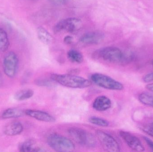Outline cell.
<instances>
[{"label":"cell","instance_id":"14","mask_svg":"<svg viewBox=\"0 0 153 152\" xmlns=\"http://www.w3.org/2000/svg\"><path fill=\"white\" fill-rule=\"evenodd\" d=\"M25 114V111L19 108H9L3 111L1 115V117L3 119L16 118L22 117Z\"/></svg>","mask_w":153,"mask_h":152},{"label":"cell","instance_id":"7","mask_svg":"<svg viewBox=\"0 0 153 152\" xmlns=\"http://www.w3.org/2000/svg\"><path fill=\"white\" fill-rule=\"evenodd\" d=\"M96 136L105 151L110 152L120 151V146L117 140L108 133L101 130H97Z\"/></svg>","mask_w":153,"mask_h":152},{"label":"cell","instance_id":"22","mask_svg":"<svg viewBox=\"0 0 153 152\" xmlns=\"http://www.w3.org/2000/svg\"><path fill=\"white\" fill-rule=\"evenodd\" d=\"M35 84L39 86H50L53 85V83L51 80L45 79H38L35 81Z\"/></svg>","mask_w":153,"mask_h":152},{"label":"cell","instance_id":"23","mask_svg":"<svg viewBox=\"0 0 153 152\" xmlns=\"http://www.w3.org/2000/svg\"><path fill=\"white\" fill-rule=\"evenodd\" d=\"M142 130L149 136L153 137V127L151 124L149 126H144L142 127Z\"/></svg>","mask_w":153,"mask_h":152},{"label":"cell","instance_id":"11","mask_svg":"<svg viewBox=\"0 0 153 152\" xmlns=\"http://www.w3.org/2000/svg\"><path fill=\"white\" fill-rule=\"evenodd\" d=\"M26 115L39 121L46 122H54L55 118L49 113L45 112L36 110L27 109L25 111Z\"/></svg>","mask_w":153,"mask_h":152},{"label":"cell","instance_id":"15","mask_svg":"<svg viewBox=\"0 0 153 152\" xmlns=\"http://www.w3.org/2000/svg\"><path fill=\"white\" fill-rule=\"evenodd\" d=\"M37 35L39 41L45 44H49L53 41V37L43 27L39 26L38 28L37 29Z\"/></svg>","mask_w":153,"mask_h":152},{"label":"cell","instance_id":"27","mask_svg":"<svg viewBox=\"0 0 153 152\" xmlns=\"http://www.w3.org/2000/svg\"><path fill=\"white\" fill-rule=\"evenodd\" d=\"M144 139L145 141L146 142V143L148 145L149 147H150V148H151V149L153 151V141H152V140H151V139H150L149 138H147V137H144Z\"/></svg>","mask_w":153,"mask_h":152},{"label":"cell","instance_id":"17","mask_svg":"<svg viewBox=\"0 0 153 152\" xmlns=\"http://www.w3.org/2000/svg\"><path fill=\"white\" fill-rule=\"evenodd\" d=\"M10 46V41L6 31L0 27V51L5 52Z\"/></svg>","mask_w":153,"mask_h":152},{"label":"cell","instance_id":"24","mask_svg":"<svg viewBox=\"0 0 153 152\" xmlns=\"http://www.w3.org/2000/svg\"><path fill=\"white\" fill-rule=\"evenodd\" d=\"M50 3L57 5H62L68 3L71 0H48Z\"/></svg>","mask_w":153,"mask_h":152},{"label":"cell","instance_id":"29","mask_svg":"<svg viewBox=\"0 0 153 152\" xmlns=\"http://www.w3.org/2000/svg\"><path fill=\"white\" fill-rule=\"evenodd\" d=\"M152 65L153 66V60H152Z\"/></svg>","mask_w":153,"mask_h":152},{"label":"cell","instance_id":"13","mask_svg":"<svg viewBox=\"0 0 153 152\" xmlns=\"http://www.w3.org/2000/svg\"><path fill=\"white\" fill-rule=\"evenodd\" d=\"M23 130L22 124L18 121H15L6 125L4 129V133L9 136H14L21 134Z\"/></svg>","mask_w":153,"mask_h":152},{"label":"cell","instance_id":"31","mask_svg":"<svg viewBox=\"0 0 153 152\" xmlns=\"http://www.w3.org/2000/svg\"><path fill=\"white\" fill-rule=\"evenodd\" d=\"M30 1H35V0H30Z\"/></svg>","mask_w":153,"mask_h":152},{"label":"cell","instance_id":"5","mask_svg":"<svg viewBox=\"0 0 153 152\" xmlns=\"http://www.w3.org/2000/svg\"><path fill=\"white\" fill-rule=\"evenodd\" d=\"M91 80L98 86L111 90H120L124 89L123 84L110 77L100 73H95L91 76Z\"/></svg>","mask_w":153,"mask_h":152},{"label":"cell","instance_id":"16","mask_svg":"<svg viewBox=\"0 0 153 152\" xmlns=\"http://www.w3.org/2000/svg\"><path fill=\"white\" fill-rule=\"evenodd\" d=\"M20 151L22 152L44 151L39 147L35 146V142L32 140H28L24 142L20 148Z\"/></svg>","mask_w":153,"mask_h":152},{"label":"cell","instance_id":"1","mask_svg":"<svg viewBox=\"0 0 153 152\" xmlns=\"http://www.w3.org/2000/svg\"><path fill=\"white\" fill-rule=\"evenodd\" d=\"M96 55L105 61L121 64L128 63L133 58L132 54L125 53L119 48L113 46L103 47L98 50Z\"/></svg>","mask_w":153,"mask_h":152},{"label":"cell","instance_id":"25","mask_svg":"<svg viewBox=\"0 0 153 152\" xmlns=\"http://www.w3.org/2000/svg\"><path fill=\"white\" fill-rule=\"evenodd\" d=\"M144 82L145 83H150L153 81V72L149 73L146 75L143 79Z\"/></svg>","mask_w":153,"mask_h":152},{"label":"cell","instance_id":"3","mask_svg":"<svg viewBox=\"0 0 153 152\" xmlns=\"http://www.w3.org/2000/svg\"><path fill=\"white\" fill-rule=\"evenodd\" d=\"M69 135L78 144L88 148L96 146L97 141L92 134L77 128H71L68 131Z\"/></svg>","mask_w":153,"mask_h":152},{"label":"cell","instance_id":"21","mask_svg":"<svg viewBox=\"0 0 153 152\" xmlns=\"http://www.w3.org/2000/svg\"><path fill=\"white\" fill-rule=\"evenodd\" d=\"M89 121L93 125L104 127H108L109 125V123L107 120L97 117H92L90 118Z\"/></svg>","mask_w":153,"mask_h":152},{"label":"cell","instance_id":"19","mask_svg":"<svg viewBox=\"0 0 153 152\" xmlns=\"http://www.w3.org/2000/svg\"><path fill=\"white\" fill-rule=\"evenodd\" d=\"M67 57L71 61L74 63H81L83 61L82 54L76 50H70L67 53Z\"/></svg>","mask_w":153,"mask_h":152},{"label":"cell","instance_id":"9","mask_svg":"<svg viewBox=\"0 0 153 152\" xmlns=\"http://www.w3.org/2000/svg\"><path fill=\"white\" fill-rule=\"evenodd\" d=\"M120 135L127 145L133 151L143 152L145 148L140 140L136 137L126 131H121Z\"/></svg>","mask_w":153,"mask_h":152},{"label":"cell","instance_id":"28","mask_svg":"<svg viewBox=\"0 0 153 152\" xmlns=\"http://www.w3.org/2000/svg\"><path fill=\"white\" fill-rule=\"evenodd\" d=\"M146 89L149 91L153 92V84H149L146 86Z\"/></svg>","mask_w":153,"mask_h":152},{"label":"cell","instance_id":"10","mask_svg":"<svg viewBox=\"0 0 153 152\" xmlns=\"http://www.w3.org/2000/svg\"><path fill=\"white\" fill-rule=\"evenodd\" d=\"M103 38L104 35L101 32L93 31L83 34L79 39V41L84 44H96L101 42Z\"/></svg>","mask_w":153,"mask_h":152},{"label":"cell","instance_id":"4","mask_svg":"<svg viewBox=\"0 0 153 152\" xmlns=\"http://www.w3.org/2000/svg\"><path fill=\"white\" fill-rule=\"evenodd\" d=\"M48 144L54 151L57 152L73 151L75 145L70 139L58 134H52L47 138Z\"/></svg>","mask_w":153,"mask_h":152},{"label":"cell","instance_id":"6","mask_svg":"<svg viewBox=\"0 0 153 152\" xmlns=\"http://www.w3.org/2000/svg\"><path fill=\"white\" fill-rule=\"evenodd\" d=\"M82 26V21L76 18L64 19L57 22L53 27L54 33H58L62 31L69 33H74L79 30Z\"/></svg>","mask_w":153,"mask_h":152},{"label":"cell","instance_id":"8","mask_svg":"<svg viewBox=\"0 0 153 152\" xmlns=\"http://www.w3.org/2000/svg\"><path fill=\"white\" fill-rule=\"evenodd\" d=\"M19 66V58L13 51L9 52L3 60V69L4 74L10 78L15 76Z\"/></svg>","mask_w":153,"mask_h":152},{"label":"cell","instance_id":"2","mask_svg":"<svg viewBox=\"0 0 153 152\" xmlns=\"http://www.w3.org/2000/svg\"><path fill=\"white\" fill-rule=\"evenodd\" d=\"M52 80L66 87L73 88H83L89 87L91 82L82 77L71 74H53L51 75Z\"/></svg>","mask_w":153,"mask_h":152},{"label":"cell","instance_id":"12","mask_svg":"<svg viewBox=\"0 0 153 152\" xmlns=\"http://www.w3.org/2000/svg\"><path fill=\"white\" fill-rule=\"evenodd\" d=\"M111 102L108 97L104 95L98 96L93 103V108L98 111H105L111 107Z\"/></svg>","mask_w":153,"mask_h":152},{"label":"cell","instance_id":"30","mask_svg":"<svg viewBox=\"0 0 153 152\" xmlns=\"http://www.w3.org/2000/svg\"><path fill=\"white\" fill-rule=\"evenodd\" d=\"M151 125H152V126L153 127V123H152V124H151Z\"/></svg>","mask_w":153,"mask_h":152},{"label":"cell","instance_id":"18","mask_svg":"<svg viewBox=\"0 0 153 152\" xmlns=\"http://www.w3.org/2000/svg\"><path fill=\"white\" fill-rule=\"evenodd\" d=\"M34 93V91L31 89H22L15 93L14 98L18 101H25L32 97Z\"/></svg>","mask_w":153,"mask_h":152},{"label":"cell","instance_id":"20","mask_svg":"<svg viewBox=\"0 0 153 152\" xmlns=\"http://www.w3.org/2000/svg\"><path fill=\"white\" fill-rule=\"evenodd\" d=\"M139 100L143 104L153 108V94L142 93L139 95Z\"/></svg>","mask_w":153,"mask_h":152},{"label":"cell","instance_id":"26","mask_svg":"<svg viewBox=\"0 0 153 152\" xmlns=\"http://www.w3.org/2000/svg\"><path fill=\"white\" fill-rule=\"evenodd\" d=\"M73 41V38L70 35L66 36L64 38V42L66 44H71L72 43Z\"/></svg>","mask_w":153,"mask_h":152}]
</instances>
